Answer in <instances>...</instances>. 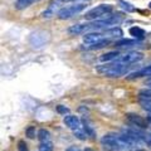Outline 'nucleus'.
I'll return each instance as SVG.
<instances>
[{"label": "nucleus", "mask_w": 151, "mask_h": 151, "mask_svg": "<svg viewBox=\"0 0 151 151\" xmlns=\"http://www.w3.org/2000/svg\"><path fill=\"white\" fill-rule=\"evenodd\" d=\"M149 86H151V82H149Z\"/></svg>", "instance_id": "32"}, {"label": "nucleus", "mask_w": 151, "mask_h": 151, "mask_svg": "<svg viewBox=\"0 0 151 151\" xmlns=\"http://www.w3.org/2000/svg\"><path fill=\"white\" fill-rule=\"evenodd\" d=\"M83 130L86 131L87 136H91V137H94V136H96V131H94V129L88 124V122H86V120H83Z\"/></svg>", "instance_id": "20"}, {"label": "nucleus", "mask_w": 151, "mask_h": 151, "mask_svg": "<svg viewBox=\"0 0 151 151\" xmlns=\"http://www.w3.org/2000/svg\"><path fill=\"white\" fill-rule=\"evenodd\" d=\"M136 151H146V150H136Z\"/></svg>", "instance_id": "31"}, {"label": "nucleus", "mask_w": 151, "mask_h": 151, "mask_svg": "<svg viewBox=\"0 0 151 151\" xmlns=\"http://www.w3.org/2000/svg\"><path fill=\"white\" fill-rule=\"evenodd\" d=\"M149 8H150V9H151V1H150V4H149Z\"/></svg>", "instance_id": "30"}, {"label": "nucleus", "mask_w": 151, "mask_h": 151, "mask_svg": "<svg viewBox=\"0 0 151 151\" xmlns=\"http://www.w3.org/2000/svg\"><path fill=\"white\" fill-rule=\"evenodd\" d=\"M53 142L52 141H47V142H40L39 145V151H53Z\"/></svg>", "instance_id": "21"}, {"label": "nucleus", "mask_w": 151, "mask_h": 151, "mask_svg": "<svg viewBox=\"0 0 151 151\" xmlns=\"http://www.w3.org/2000/svg\"><path fill=\"white\" fill-rule=\"evenodd\" d=\"M108 44H110V39H101V40H98L93 44H87L84 48H86L87 50H98V49L105 48V47H107Z\"/></svg>", "instance_id": "12"}, {"label": "nucleus", "mask_w": 151, "mask_h": 151, "mask_svg": "<svg viewBox=\"0 0 151 151\" xmlns=\"http://www.w3.org/2000/svg\"><path fill=\"white\" fill-rule=\"evenodd\" d=\"M60 9H62V8H60L59 4L55 3L53 0V1H52L48 5V8H47L45 10H43V13H42V17L45 18V19H49L53 15H55V14H58V12L60 10Z\"/></svg>", "instance_id": "9"}, {"label": "nucleus", "mask_w": 151, "mask_h": 151, "mask_svg": "<svg viewBox=\"0 0 151 151\" xmlns=\"http://www.w3.org/2000/svg\"><path fill=\"white\" fill-rule=\"evenodd\" d=\"M18 150H19V151H29V149H28L27 144H25L23 140H20V141L18 142Z\"/></svg>", "instance_id": "26"}, {"label": "nucleus", "mask_w": 151, "mask_h": 151, "mask_svg": "<svg viewBox=\"0 0 151 151\" xmlns=\"http://www.w3.org/2000/svg\"><path fill=\"white\" fill-rule=\"evenodd\" d=\"M65 151H81V150H79L77 146H69V147L65 150Z\"/></svg>", "instance_id": "27"}, {"label": "nucleus", "mask_w": 151, "mask_h": 151, "mask_svg": "<svg viewBox=\"0 0 151 151\" xmlns=\"http://www.w3.org/2000/svg\"><path fill=\"white\" fill-rule=\"evenodd\" d=\"M32 4L30 0H15V4H14V6L18 10H23V9L28 8Z\"/></svg>", "instance_id": "19"}, {"label": "nucleus", "mask_w": 151, "mask_h": 151, "mask_svg": "<svg viewBox=\"0 0 151 151\" xmlns=\"http://www.w3.org/2000/svg\"><path fill=\"white\" fill-rule=\"evenodd\" d=\"M141 59H142V53H140V52H130V53H126L124 55L119 57L115 62L124 63V64H132V63L139 62Z\"/></svg>", "instance_id": "5"}, {"label": "nucleus", "mask_w": 151, "mask_h": 151, "mask_svg": "<svg viewBox=\"0 0 151 151\" xmlns=\"http://www.w3.org/2000/svg\"><path fill=\"white\" fill-rule=\"evenodd\" d=\"M119 4H120V6L124 9L126 13H134V12H136V8L132 5L131 3L126 1V0H119Z\"/></svg>", "instance_id": "18"}, {"label": "nucleus", "mask_w": 151, "mask_h": 151, "mask_svg": "<svg viewBox=\"0 0 151 151\" xmlns=\"http://www.w3.org/2000/svg\"><path fill=\"white\" fill-rule=\"evenodd\" d=\"M140 96L147 98V100H151V88H149V89H141V91H140Z\"/></svg>", "instance_id": "25"}, {"label": "nucleus", "mask_w": 151, "mask_h": 151, "mask_svg": "<svg viewBox=\"0 0 151 151\" xmlns=\"http://www.w3.org/2000/svg\"><path fill=\"white\" fill-rule=\"evenodd\" d=\"M145 76H151V64H149L147 67H145L142 69L137 70V72H132L127 76V79H135L140 77H145Z\"/></svg>", "instance_id": "11"}, {"label": "nucleus", "mask_w": 151, "mask_h": 151, "mask_svg": "<svg viewBox=\"0 0 151 151\" xmlns=\"http://www.w3.org/2000/svg\"><path fill=\"white\" fill-rule=\"evenodd\" d=\"M88 5L86 3H76V4H72V5H68V6H63L60 10L58 12V18L59 19H69L74 15H77L78 13L83 12Z\"/></svg>", "instance_id": "1"}, {"label": "nucleus", "mask_w": 151, "mask_h": 151, "mask_svg": "<svg viewBox=\"0 0 151 151\" xmlns=\"http://www.w3.org/2000/svg\"><path fill=\"white\" fill-rule=\"evenodd\" d=\"M73 134H74V136L77 137L78 140H86L87 139V134H86V131L84 130H82V129H79V130H76V131H73Z\"/></svg>", "instance_id": "22"}, {"label": "nucleus", "mask_w": 151, "mask_h": 151, "mask_svg": "<svg viewBox=\"0 0 151 151\" xmlns=\"http://www.w3.org/2000/svg\"><path fill=\"white\" fill-rule=\"evenodd\" d=\"M57 112L60 113V115L67 116V115H69V108L67 106H64V105H58L57 106Z\"/></svg>", "instance_id": "23"}, {"label": "nucleus", "mask_w": 151, "mask_h": 151, "mask_svg": "<svg viewBox=\"0 0 151 151\" xmlns=\"http://www.w3.org/2000/svg\"><path fill=\"white\" fill-rule=\"evenodd\" d=\"M63 122H64V125H65V126L69 127V129H70V130H73V131L82 129L81 120H79L77 116H74V115H67V116H64Z\"/></svg>", "instance_id": "7"}, {"label": "nucleus", "mask_w": 151, "mask_h": 151, "mask_svg": "<svg viewBox=\"0 0 151 151\" xmlns=\"http://www.w3.org/2000/svg\"><path fill=\"white\" fill-rule=\"evenodd\" d=\"M112 5L110 4H101V5H98L96 8L91 9V10H88L86 13V15L84 18L87 19V20H96V19H102L103 17L106 15V14H110L112 13Z\"/></svg>", "instance_id": "2"}, {"label": "nucleus", "mask_w": 151, "mask_h": 151, "mask_svg": "<svg viewBox=\"0 0 151 151\" xmlns=\"http://www.w3.org/2000/svg\"><path fill=\"white\" fill-rule=\"evenodd\" d=\"M37 137L40 142H47V141H50V132L45 129H40L37 134Z\"/></svg>", "instance_id": "17"}, {"label": "nucleus", "mask_w": 151, "mask_h": 151, "mask_svg": "<svg viewBox=\"0 0 151 151\" xmlns=\"http://www.w3.org/2000/svg\"><path fill=\"white\" fill-rule=\"evenodd\" d=\"M132 69L131 64H124V63H117L113 60V65L105 73L106 77H121L124 74H127Z\"/></svg>", "instance_id": "3"}, {"label": "nucleus", "mask_w": 151, "mask_h": 151, "mask_svg": "<svg viewBox=\"0 0 151 151\" xmlns=\"http://www.w3.org/2000/svg\"><path fill=\"white\" fill-rule=\"evenodd\" d=\"M126 119L132 126L137 127V129H146V127H147V121L142 119L137 113H127Z\"/></svg>", "instance_id": "6"}, {"label": "nucleus", "mask_w": 151, "mask_h": 151, "mask_svg": "<svg viewBox=\"0 0 151 151\" xmlns=\"http://www.w3.org/2000/svg\"><path fill=\"white\" fill-rule=\"evenodd\" d=\"M119 58V52H107L100 57L101 62H110V60H116Z\"/></svg>", "instance_id": "16"}, {"label": "nucleus", "mask_w": 151, "mask_h": 151, "mask_svg": "<svg viewBox=\"0 0 151 151\" xmlns=\"http://www.w3.org/2000/svg\"><path fill=\"white\" fill-rule=\"evenodd\" d=\"M101 39H103V34L100 32H89L83 35V42L86 44H93Z\"/></svg>", "instance_id": "10"}, {"label": "nucleus", "mask_w": 151, "mask_h": 151, "mask_svg": "<svg viewBox=\"0 0 151 151\" xmlns=\"http://www.w3.org/2000/svg\"><path fill=\"white\" fill-rule=\"evenodd\" d=\"M130 34L134 37V39L141 40L145 38V30L140 27H132V28H130Z\"/></svg>", "instance_id": "14"}, {"label": "nucleus", "mask_w": 151, "mask_h": 151, "mask_svg": "<svg viewBox=\"0 0 151 151\" xmlns=\"http://www.w3.org/2000/svg\"><path fill=\"white\" fill-rule=\"evenodd\" d=\"M25 135H27V137H29V139H34L35 137V127L28 126L25 130Z\"/></svg>", "instance_id": "24"}, {"label": "nucleus", "mask_w": 151, "mask_h": 151, "mask_svg": "<svg viewBox=\"0 0 151 151\" xmlns=\"http://www.w3.org/2000/svg\"><path fill=\"white\" fill-rule=\"evenodd\" d=\"M84 151H94V150H92V149H89V147H87L86 150H84Z\"/></svg>", "instance_id": "28"}, {"label": "nucleus", "mask_w": 151, "mask_h": 151, "mask_svg": "<svg viewBox=\"0 0 151 151\" xmlns=\"http://www.w3.org/2000/svg\"><path fill=\"white\" fill-rule=\"evenodd\" d=\"M137 44H140V40L137 39H125V38H122V39L115 42V45L119 47V48H127V47L137 45Z\"/></svg>", "instance_id": "13"}, {"label": "nucleus", "mask_w": 151, "mask_h": 151, "mask_svg": "<svg viewBox=\"0 0 151 151\" xmlns=\"http://www.w3.org/2000/svg\"><path fill=\"white\" fill-rule=\"evenodd\" d=\"M30 1H32V3H34V1H39V0H30Z\"/></svg>", "instance_id": "29"}, {"label": "nucleus", "mask_w": 151, "mask_h": 151, "mask_svg": "<svg viewBox=\"0 0 151 151\" xmlns=\"http://www.w3.org/2000/svg\"><path fill=\"white\" fill-rule=\"evenodd\" d=\"M48 40H49V33L43 30H37L32 33L29 37V42L34 48H42L43 45L48 43Z\"/></svg>", "instance_id": "4"}, {"label": "nucleus", "mask_w": 151, "mask_h": 151, "mask_svg": "<svg viewBox=\"0 0 151 151\" xmlns=\"http://www.w3.org/2000/svg\"><path fill=\"white\" fill-rule=\"evenodd\" d=\"M105 35L121 38L122 35H124V32H122V29H121V28H119V27H112V28H110V29L105 30Z\"/></svg>", "instance_id": "15"}, {"label": "nucleus", "mask_w": 151, "mask_h": 151, "mask_svg": "<svg viewBox=\"0 0 151 151\" xmlns=\"http://www.w3.org/2000/svg\"><path fill=\"white\" fill-rule=\"evenodd\" d=\"M92 29V25L91 24H74V25H70L67 32L69 34H73V35H78V34H86L88 30Z\"/></svg>", "instance_id": "8"}]
</instances>
